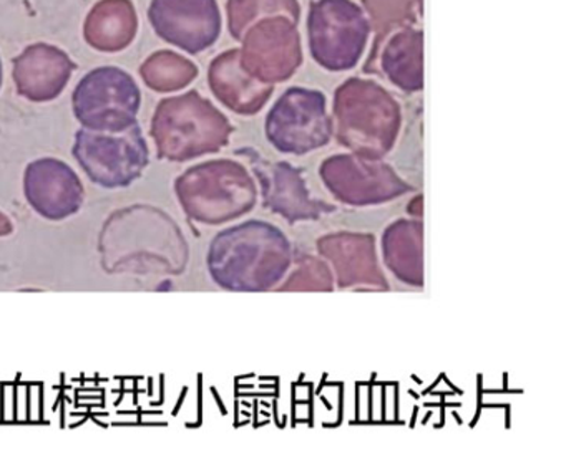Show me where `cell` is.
I'll return each instance as SVG.
<instances>
[{"label": "cell", "mask_w": 566, "mask_h": 470, "mask_svg": "<svg viewBox=\"0 0 566 470\" xmlns=\"http://www.w3.org/2000/svg\"><path fill=\"white\" fill-rule=\"evenodd\" d=\"M207 264L214 284L224 290H270L290 270V242L268 222H244L213 238Z\"/></svg>", "instance_id": "cell-1"}, {"label": "cell", "mask_w": 566, "mask_h": 470, "mask_svg": "<svg viewBox=\"0 0 566 470\" xmlns=\"http://www.w3.org/2000/svg\"><path fill=\"white\" fill-rule=\"evenodd\" d=\"M231 131L227 116L198 92L161 99L150 126L158 158L177 162L220 151Z\"/></svg>", "instance_id": "cell-2"}, {"label": "cell", "mask_w": 566, "mask_h": 470, "mask_svg": "<svg viewBox=\"0 0 566 470\" xmlns=\"http://www.w3.org/2000/svg\"><path fill=\"white\" fill-rule=\"evenodd\" d=\"M175 194L185 214L205 225H221L250 212L258 189L240 162H201L175 181Z\"/></svg>", "instance_id": "cell-3"}, {"label": "cell", "mask_w": 566, "mask_h": 470, "mask_svg": "<svg viewBox=\"0 0 566 470\" xmlns=\"http://www.w3.org/2000/svg\"><path fill=\"white\" fill-rule=\"evenodd\" d=\"M337 139L367 159H380L392 149L400 128L396 99L374 82L353 78L336 93Z\"/></svg>", "instance_id": "cell-4"}, {"label": "cell", "mask_w": 566, "mask_h": 470, "mask_svg": "<svg viewBox=\"0 0 566 470\" xmlns=\"http://www.w3.org/2000/svg\"><path fill=\"white\" fill-rule=\"evenodd\" d=\"M72 106L82 128L120 132L138 125L142 93L130 73L117 66H101L78 83Z\"/></svg>", "instance_id": "cell-5"}, {"label": "cell", "mask_w": 566, "mask_h": 470, "mask_svg": "<svg viewBox=\"0 0 566 470\" xmlns=\"http://www.w3.org/2000/svg\"><path fill=\"white\" fill-rule=\"evenodd\" d=\"M72 154L92 182L105 189L128 188L150 162L140 126L120 132L78 129Z\"/></svg>", "instance_id": "cell-6"}, {"label": "cell", "mask_w": 566, "mask_h": 470, "mask_svg": "<svg viewBox=\"0 0 566 470\" xmlns=\"http://www.w3.org/2000/svg\"><path fill=\"white\" fill-rule=\"evenodd\" d=\"M311 50L329 70H347L363 55L369 22L349 0H319L311 7Z\"/></svg>", "instance_id": "cell-7"}, {"label": "cell", "mask_w": 566, "mask_h": 470, "mask_svg": "<svg viewBox=\"0 0 566 470\" xmlns=\"http://www.w3.org/2000/svg\"><path fill=\"white\" fill-rule=\"evenodd\" d=\"M268 139L290 154H304L323 148L333 135L326 98L313 89L291 88L268 115Z\"/></svg>", "instance_id": "cell-8"}, {"label": "cell", "mask_w": 566, "mask_h": 470, "mask_svg": "<svg viewBox=\"0 0 566 470\" xmlns=\"http://www.w3.org/2000/svg\"><path fill=\"white\" fill-rule=\"evenodd\" d=\"M321 178L334 197L349 205H376L409 192L389 165L363 156H333L321 165Z\"/></svg>", "instance_id": "cell-9"}, {"label": "cell", "mask_w": 566, "mask_h": 470, "mask_svg": "<svg viewBox=\"0 0 566 470\" xmlns=\"http://www.w3.org/2000/svg\"><path fill=\"white\" fill-rule=\"evenodd\" d=\"M148 19L161 40L191 55L210 49L221 32L217 0H151Z\"/></svg>", "instance_id": "cell-10"}, {"label": "cell", "mask_w": 566, "mask_h": 470, "mask_svg": "<svg viewBox=\"0 0 566 470\" xmlns=\"http://www.w3.org/2000/svg\"><path fill=\"white\" fill-rule=\"evenodd\" d=\"M24 194L39 215L55 222L77 214L85 197L77 172L55 158L35 159L25 168Z\"/></svg>", "instance_id": "cell-11"}, {"label": "cell", "mask_w": 566, "mask_h": 470, "mask_svg": "<svg viewBox=\"0 0 566 470\" xmlns=\"http://www.w3.org/2000/svg\"><path fill=\"white\" fill-rule=\"evenodd\" d=\"M75 70L77 65L64 50L49 43H35L14 58L12 76L22 98L45 103L61 96Z\"/></svg>", "instance_id": "cell-12"}, {"label": "cell", "mask_w": 566, "mask_h": 470, "mask_svg": "<svg viewBox=\"0 0 566 470\" xmlns=\"http://www.w3.org/2000/svg\"><path fill=\"white\" fill-rule=\"evenodd\" d=\"M319 254L333 265L337 285L343 288L373 287L387 290L386 277L379 267L376 252V238L370 234L324 235L317 242Z\"/></svg>", "instance_id": "cell-13"}, {"label": "cell", "mask_w": 566, "mask_h": 470, "mask_svg": "<svg viewBox=\"0 0 566 470\" xmlns=\"http://www.w3.org/2000/svg\"><path fill=\"white\" fill-rule=\"evenodd\" d=\"M243 66L248 73L263 60L266 63V82H271V65H276L277 82L291 76L297 68L301 56L300 43H297L296 26L284 17L266 19L251 30L244 40Z\"/></svg>", "instance_id": "cell-14"}, {"label": "cell", "mask_w": 566, "mask_h": 470, "mask_svg": "<svg viewBox=\"0 0 566 470\" xmlns=\"http://www.w3.org/2000/svg\"><path fill=\"white\" fill-rule=\"evenodd\" d=\"M256 175L260 178L261 191L268 207L291 224L317 218L326 209H331L311 197L300 171L293 165L284 162H277V164L263 162L260 168H256Z\"/></svg>", "instance_id": "cell-15"}, {"label": "cell", "mask_w": 566, "mask_h": 470, "mask_svg": "<svg viewBox=\"0 0 566 470\" xmlns=\"http://www.w3.org/2000/svg\"><path fill=\"white\" fill-rule=\"evenodd\" d=\"M210 86L223 105L240 115L260 111L273 93V86L244 70L240 50H230L211 63Z\"/></svg>", "instance_id": "cell-16"}, {"label": "cell", "mask_w": 566, "mask_h": 470, "mask_svg": "<svg viewBox=\"0 0 566 470\" xmlns=\"http://www.w3.org/2000/svg\"><path fill=\"white\" fill-rule=\"evenodd\" d=\"M137 30V10L132 0H101L85 20L84 36L95 50L115 53L134 42Z\"/></svg>", "instance_id": "cell-17"}, {"label": "cell", "mask_w": 566, "mask_h": 470, "mask_svg": "<svg viewBox=\"0 0 566 470\" xmlns=\"http://www.w3.org/2000/svg\"><path fill=\"white\" fill-rule=\"evenodd\" d=\"M423 228L420 222H394L384 232L382 257L389 270L403 284L423 285Z\"/></svg>", "instance_id": "cell-18"}, {"label": "cell", "mask_w": 566, "mask_h": 470, "mask_svg": "<svg viewBox=\"0 0 566 470\" xmlns=\"http://www.w3.org/2000/svg\"><path fill=\"white\" fill-rule=\"evenodd\" d=\"M382 68L402 89L422 88V33L400 32L384 50Z\"/></svg>", "instance_id": "cell-19"}, {"label": "cell", "mask_w": 566, "mask_h": 470, "mask_svg": "<svg viewBox=\"0 0 566 470\" xmlns=\"http://www.w3.org/2000/svg\"><path fill=\"white\" fill-rule=\"evenodd\" d=\"M140 75L154 92L171 93L190 85L197 78L198 68L178 53L164 50L145 60Z\"/></svg>", "instance_id": "cell-20"}, {"label": "cell", "mask_w": 566, "mask_h": 470, "mask_svg": "<svg viewBox=\"0 0 566 470\" xmlns=\"http://www.w3.org/2000/svg\"><path fill=\"white\" fill-rule=\"evenodd\" d=\"M333 287L329 267L317 258L304 257L281 291H331Z\"/></svg>", "instance_id": "cell-21"}, {"label": "cell", "mask_w": 566, "mask_h": 470, "mask_svg": "<svg viewBox=\"0 0 566 470\" xmlns=\"http://www.w3.org/2000/svg\"><path fill=\"white\" fill-rule=\"evenodd\" d=\"M12 232H14V224H12L11 218L4 212L0 211V237L11 235Z\"/></svg>", "instance_id": "cell-22"}, {"label": "cell", "mask_w": 566, "mask_h": 470, "mask_svg": "<svg viewBox=\"0 0 566 470\" xmlns=\"http://www.w3.org/2000/svg\"><path fill=\"white\" fill-rule=\"evenodd\" d=\"M2 76H4V73H2V62H0V88H2Z\"/></svg>", "instance_id": "cell-23"}]
</instances>
